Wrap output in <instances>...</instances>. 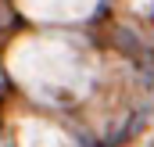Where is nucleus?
<instances>
[{
	"label": "nucleus",
	"instance_id": "f257e3e1",
	"mask_svg": "<svg viewBox=\"0 0 154 147\" xmlns=\"http://www.w3.org/2000/svg\"><path fill=\"white\" fill-rule=\"evenodd\" d=\"M7 68L14 83L36 101H72L90 90L97 61L79 39L39 33L11 43Z\"/></svg>",
	"mask_w": 154,
	"mask_h": 147
},
{
	"label": "nucleus",
	"instance_id": "f03ea898",
	"mask_svg": "<svg viewBox=\"0 0 154 147\" xmlns=\"http://www.w3.org/2000/svg\"><path fill=\"white\" fill-rule=\"evenodd\" d=\"M97 0H18V7L36 22H79L93 11Z\"/></svg>",
	"mask_w": 154,
	"mask_h": 147
},
{
	"label": "nucleus",
	"instance_id": "7ed1b4c3",
	"mask_svg": "<svg viewBox=\"0 0 154 147\" xmlns=\"http://www.w3.org/2000/svg\"><path fill=\"white\" fill-rule=\"evenodd\" d=\"M18 147H75V140L61 126H54L47 118H22V126H18Z\"/></svg>",
	"mask_w": 154,
	"mask_h": 147
}]
</instances>
